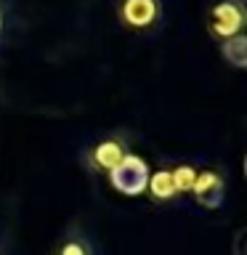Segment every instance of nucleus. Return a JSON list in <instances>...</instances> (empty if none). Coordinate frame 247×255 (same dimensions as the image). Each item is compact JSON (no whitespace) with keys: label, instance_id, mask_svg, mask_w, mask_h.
Returning a JSON list of instances; mask_svg holds the SVG:
<instances>
[{"label":"nucleus","instance_id":"1","mask_svg":"<svg viewBox=\"0 0 247 255\" xmlns=\"http://www.w3.org/2000/svg\"><path fill=\"white\" fill-rule=\"evenodd\" d=\"M245 21H247L245 0H213L210 8H207V32L218 43L245 35Z\"/></svg>","mask_w":247,"mask_h":255},{"label":"nucleus","instance_id":"9","mask_svg":"<svg viewBox=\"0 0 247 255\" xmlns=\"http://www.w3.org/2000/svg\"><path fill=\"white\" fill-rule=\"evenodd\" d=\"M170 175H173V183H175V189H178V194H186V191H191V186H194L197 170L191 165H178L170 170Z\"/></svg>","mask_w":247,"mask_h":255},{"label":"nucleus","instance_id":"5","mask_svg":"<svg viewBox=\"0 0 247 255\" xmlns=\"http://www.w3.org/2000/svg\"><path fill=\"white\" fill-rule=\"evenodd\" d=\"M125 157H127L125 138H120V135H109V138H104V141L96 143V146L88 149L85 162H88L91 170H112V167H117Z\"/></svg>","mask_w":247,"mask_h":255},{"label":"nucleus","instance_id":"7","mask_svg":"<svg viewBox=\"0 0 247 255\" xmlns=\"http://www.w3.org/2000/svg\"><path fill=\"white\" fill-rule=\"evenodd\" d=\"M53 255H96L93 245L83 231H69L59 239V245L53 247Z\"/></svg>","mask_w":247,"mask_h":255},{"label":"nucleus","instance_id":"10","mask_svg":"<svg viewBox=\"0 0 247 255\" xmlns=\"http://www.w3.org/2000/svg\"><path fill=\"white\" fill-rule=\"evenodd\" d=\"M0 27H3V13H0Z\"/></svg>","mask_w":247,"mask_h":255},{"label":"nucleus","instance_id":"8","mask_svg":"<svg viewBox=\"0 0 247 255\" xmlns=\"http://www.w3.org/2000/svg\"><path fill=\"white\" fill-rule=\"evenodd\" d=\"M221 51H223V56H226V61L234 64L237 69L245 67V61H247V40H245V35H237V37L226 40V43H221Z\"/></svg>","mask_w":247,"mask_h":255},{"label":"nucleus","instance_id":"6","mask_svg":"<svg viewBox=\"0 0 247 255\" xmlns=\"http://www.w3.org/2000/svg\"><path fill=\"white\" fill-rule=\"evenodd\" d=\"M146 189H149V194L154 202H173L175 197H178V189H175V183H173V175L170 170H159L154 175H149V183H146Z\"/></svg>","mask_w":247,"mask_h":255},{"label":"nucleus","instance_id":"2","mask_svg":"<svg viewBox=\"0 0 247 255\" xmlns=\"http://www.w3.org/2000/svg\"><path fill=\"white\" fill-rule=\"evenodd\" d=\"M109 178L120 194H127V197L141 194V191H146V183H149V165L141 157L127 154L117 167L109 170Z\"/></svg>","mask_w":247,"mask_h":255},{"label":"nucleus","instance_id":"4","mask_svg":"<svg viewBox=\"0 0 247 255\" xmlns=\"http://www.w3.org/2000/svg\"><path fill=\"white\" fill-rule=\"evenodd\" d=\"M191 194H194L199 207H207V210L221 207L223 197H226V178H223V173L221 170H202V173H197L194 186H191Z\"/></svg>","mask_w":247,"mask_h":255},{"label":"nucleus","instance_id":"3","mask_svg":"<svg viewBox=\"0 0 247 255\" xmlns=\"http://www.w3.org/2000/svg\"><path fill=\"white\" fill-rule=\"evenodd\" d=\"M159 0H120L117 16L125 27L130 29H149L159 21Z\"/></svg>","mask_w":247,"mask_h":255}]
</instances>
